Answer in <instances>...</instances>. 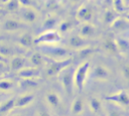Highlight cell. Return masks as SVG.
Segmentation results:
<instances>
[{"instance_id": "6da1fadb", "label": "cell", "mask_w": 129, "mask_h": 116, "mask_svg": "<svg viewBox=\"0 0 129 116\" xmlns=\"http://www.w3.org/2000/svg\"><path fill=\"white\" fill-rule=\"evenodd\" d=\"M60 40H61V36L57 30L47 29L34 38V43L36 44H56Z\"/></svg>"}, {"instance_id": "7a4b0ae2", "label": "cell", "mask_w": 129, "mask_h": 116, "mask_svg": "<svg viewBox=\"0 0 129 116\" xmlns=\"http://www.w3.org/2000/svg\"><path fill=\"white\" fill-rule=\"evenodd\" d=\"M60 82L62 85L63 90L68 94V96H72L73 90H74V85H75V71L68 67L61 72L60 76Z\"/></svg>"}, {"instance_id": "3957f363", "label": "cell", "mask_w": 129, "mask_h": 116, "mask_svg": "<svg viewBox=\"0 0 129 116\" xmlns=\"http://www.w3.org/2000/svg\"><path fill=\"white\" fill-rule=\"evenodd\" d=\"M89 68H90L89 62H84L75 71V86L77 87L79 91H82L84 89L87 75L89 72Z\"/></svg>"}, {"instance_id": "277c9868", "label": "cell", "mask_w": 129, "mask_h": 116, "mask_svg": "<svg viewBox=\"0 0 129 116\" xmlns=\"http://www.w3.org/2000/svg\"><path fill=\"white\" fill-rule=\"evenodd\" d=\"M73 63V60L71 57H66L62 60H58V61H53L47 69V75L50 77H53L55 75H58L59 73H61L64 69H67L68 67H70Z\"/></svg>"}, {"instance_id": "5b68a950", "label": "cell", "mask_w": 129, "mask_h": 116, "mask_svg": "<svg viewBox=\"0 0 129 116\" xmlns=\"http://www.w3.org/2000/svg\"><path fill=\"white\" fill-rule=\"evenodd\" d=\"M106 99L122 106H129V95L125 91H118L115 94L106 96Z\"/></svg>"}, {"instance_id": "8992f818", "label": "cell", "mask_w": 129, "mask_h": 116, "mask_svg": "<svg viewBox=\"0 0 129 116\" xmlns=\"http://www.w3.org/2000/svg\"><path fill=\"white\" fill-rule=\"evenodd\" d=\"M20 16L23 21L27 23H33L37 19V13L33 7H20Z\"/></svg>"}, {"instance_id": "52a82bcc", "label": "cell", "mask_w": 129, "mask_h": 116, "mask_svg": "<svg viewBox=\"0 0 129 116\" xmlns=\"http://www.w3.org/2000/svg\"><path fill=\"white\" fill-rule=\"evenodd\" d=\"M93 17L92 9L87 5H82L77 12V19L83 22H90Z\"/></svg>"}, {"instance_id": "ba28073f", "label": "cell", "mask_w": 129, "mask_h": 116, "mask_svg": "<svg viewBox=\"0 0 129 116\" xmlns=\"http://www.w3.org/2000/svg\"><path fill=\"white\" fill-rule=\"evenodd\" d=\"M44 52L52 57H56V59H61V57H64L67 56L68 54V50L63 47H60V46H48V47H45L44 49Z\"/></svg>"}, {"instance_id": "9c48e42d", "label": "cell", "mask_w": 129, "mask_h": 116, "mask_svg": "<svg viewBox=\"0 0 129 116\" xmlns=\"http://www.w3.org/2000/svg\"><path fill=\"white\" fill-rule=\"evenodd\" d=\"M22 27H24V24L21 23L20 21L18 20H15V19H6L3 24H2V28L3 30L5 31H9V32H12V31H17L19 29H21Z\"/></svg>"}, {"instance_id": "30bf717a", "label": "cell", "mask_w": 129, "mask_h": 116, "mask_svg": "<svg viewBox=\"0 0 129 116\" xmlns=\"http://www.w3.org/2000/svg\"><path fill=\"white\" fill-rule=\"evenodd\" d=\"M93 78L100 81H106L109 78V72L104 66L98 65L93 70Z\"/></svg>"}, {"instance_id": "8fae6325", "label": "cell", "mask_w": 129, "mask_h": 116, "mask_svg": "<svg viewBox=\"0 0 129 116\" xmlns=\"http://www.w3.org/2000/svg\"><path fill=\"white\" fill-rule=\"evenodd\" d=\"M40 70L37 67H27L18 72V76L22 78H36L39 76Z\"/></svg>"}, {"instance_id": "7c38bea8", "label": "cell", "mask_w": 129, "mask_h": 116, "mask_svg": "<svg viewBox=\"0 0 129 116\" xmlns=\"http://www.w3.org/2000/svg\"><path fill=\"white\" fill-rule=\"evenodd\" d=\"M26 64V59L23 57V56H14L12 60H11V63H10V69L12 71H15V72H19L21 71L22 69H24V66Z\"/></svg>"}, {"instance_id": "4fadbf2b", "label": "cell", "mask_w": 129, "mask_h": 116, "mask_svg": "<svg viewBox=\"0 0 129 116\" xmlns=\"http://www.w3.org/2000/svg\"><path fill=\"white\" fill-rule=\"evenodd\" d=\"M69 44L73 47V48H84L86 47V43L84 40V37L82 35H73L70 37L69 39Z\"/></svg>"}, {"instance_id": "5bb4252c", "label": "cell", "mask_w": 129, "mask_h": 116, "mask_svg": "<svg viewBox=\"0 0 129 116\" xmlns=\"http://www.w3.org/2000/svg\"><path fill=\"white\" fill-rule=\"evenodd\" d=\"M13 108H16V99L15 98H11L6 100L4 103H2L1 107H0V113L2 116H5L8 112H10Z\"/></svg>"}, {"instance_id": "9a60e30c", "label": "cell", "mask_w": 129, "mask_h": 116, "mask_svg": "<svg viewBox=\"0 0 129 116\" xmlns=\"http://www.w3.org/2000/svg\"><path fill=\"white\" fill-rule=\"evenodd\" d=\"M95 32L96 29L93 24H91L90 22H84L80 30V35H82L83 37H91L95 34Z\"/></svg>"}, {"instance_id": "2e32d148", "label": "cell", "mask_w": 129, "mask_h": 116, "mask_svg": "<svg viewBox=\"0 0 129 116\" xmlns=\"http://www.w3.org/2000/svg\"><path fill=\"white\" fill-rule=\"evenodd\" d=\"M111 26L114 28V29H116V30H119V31H121V30H125L126 28H128L129 27V21L125 18V17H118L112 24H111Z\"/></svg>"}, {"instance_id": "e0dca14e", "label": "cell", "mask_w": 129, "mask_h": 116, "mask_svg": "<svg viewBox=\"0 0 129 116\" xmlns=\"http://www.w3.org/2000/svg\"><path fill=\"white\" fill-rule=\"evenodd\" d=\"M33 99H34V95H32V94H26V95L16 98V108H21V107L27 106L29 103L32 102Z\"/></svg>"}, {"instance_id": "ac0fdd59", "label": "cell", "mask_w": 129, "mask_h": 116, "mask_svg": "<svg viewBox=\"0 0 129 116\" xmlns=\"http://www.w3.org/2000/svg\"><path fill=\"white\" fill-rule=\"evenodd\" d=\"M104 47L105 49L112 53V54H118L120 52L119 50V47H118V44H117V41L116 40H113V39H107L105 42H104Z\"/></svg>"}, {"instance_id": "d6986e66", "label": "cell", "mask_w": 129, "mask_h": 116, "mask_svg": "<svg viewBox=\"0 0 129 116\" xmlns=\"http://www.w3.org/2000/svg\"><path fill=\"white\" fill-rule=\"evenodd\" d=\"M83 109H84V101H83V99L82 98H76L74 103L72 104V109H71L72 113L74 115H78L83 111Z\"/></svg>"}, {"instance_id": "ffe728a7", "label": "cell", "mask_w": 129, "mask_h": 116, "mask_svg": "<svg viewBox=\"0 0 129 116\" xmlns=\"http://www.w3.org/2000/svg\"><path fill=\"white\" fill-rule=\"evenodd\" d=\"M19 43L24 47H31L34 43V38L29 33H24L19 37Z\"/></svg>"}, {"instance_id": "44dd1931", "label": "cell", "mask_w": 129, "mask_h": 116, "mask_svg": "<svg viewBox=\"0 0 129 116\" xmlns=\"http://www.w3.org/2000/svg\"><path fill=\"white\" fill-rule=\"evenodd\" d=\"M19 85L22 88H34L37 86V82L35 81V78H22Z\"/></svg>"}, {"instance_id": "7402d4cb", "label": "cell", "mask_w": 129, "mask_h": 116, "mask_svg": "<svg viewBox=\"0 0 129 116\" xmlns=\"http://www.w3.org/2000/svg\"><path fill=\"white\" fill-rule=\"evenodd\" d=\"M46 100H47V102H48L51 106H53V107H58V106H59L60 99H59L58 95L55 94V93H53V92H50V93H48V94L46 95Z\"/></svg>"}, {"instance_id": "603a6c76", "label": "cell", "mask_w": 129, "mask_h": 116, "mask_svg": "<svg viewBox=\"0 0 129 116\" xmlns=\"http://www.w3.org/2000/svg\"><path fill=\"white\" fill-rule=\"evenodd\" d=\"M116 12L117 11H113V10H107L106 12H105V14H104V21L107 23V24H112L119 16H117L116 15Z\"/></svg>"}, {"instance_id": "cb8c5ba5", "label": "cell", "mask_w": 129, "mask_h": 116, "mask_svg": "<svg viewBox=\"0 0 129 116\" xmlns=\"http://www.w3.org/2000/svg\"><path fill=\"white\" fill-rule=\"evenodd\" d=\"M30 62L33 65V67H37L38 68V67H41L42 66V64H43V57H42V55L39 52H35V53H33L31 55Z\"/></svg>"}, {"instance_id": "d4e9b609", "label": "cell", "mask_w": 129, "mask_h": 116, "mask_svg": "<svg viewBox=\"0 0 129 116\" xmlns=\"http://www.w3.org/2000/svg\"><path fill=\"white\" fill-rule=\"evenodd\" d=\"M20 3H19V0H10L8 3L5 4V8L7 11L9 12H14L16 10H19L20 9Z\"/></svg>"}, {"instance_id": "484cf974", "label": "cell", "mask_w": 129, "mask_h": 116, "mask_svg": "<svg viewBox=\"0 0 129 116\" xmlns=\"http://www.w3.org/2000/svg\"><path fill=\"white\" fill-rule=\"evenodd\" d=\"M90 107H91V110L93 112L98 113L102 109V104H101V102H100L99 99H97V98H91V100H90Z\"/></svg>"}, {"instance_id": "4316f807", "label": "cell", "mask_w": 129, "mask_h": 116, "mask_svg": "<svg viewBox=\"0 0 129 116\" xmlns=\"http://www.w3.org/2000/svg\"><path fill=\"white\" fill-rule=\"evenodd\" d=\"M116 41H117L120 52H125L129 50V40H126L124 38H118Z\"/></svg>"}, {"instance_id": "83f0119b", "label": "cell", "mask_w": 129, "mask_h": 116, "mask_svg": "<svg viewBox=\"0 0 129 116\" xmlns=\"http://www.w3.org/2000/svg\"><path fill=\"white\" fill-rule=\"evenodd\" d=\"M113 6L114 10L117 11L118 13H124L126 7L124 6V3L122 0H113Z\"/></svg>"}, {"instance_id": "f1b7e54d", "label": "cell", "mask_w": 129, "mask_h": 116, "mask_svg": "<svg viewBox=\"0 0 129 116\" xmlns=\"http://www.w3.org/2000/svg\"><path fill=\"white\" fill-rule=\"evenodd\" d=\"M14 83L11 81V80H8V79H2L1 82H0V89L2 91H8L10 90L12 87H13Z\"/></svg>"}, {"instance_id": "f546056e", "label": "cell", "mask_w": 129, "mask_h": 116, "mask_svg": "<svg viewBox=\"0 0 129 116\" xmlns=\"http://www.w3.org/2000/svg\"><path fill=\"white\" fill-rule=\"evenodd\" d=\"M55 24H56V19L50 17V18H47L44 21L43 27L45 28V30H47V29H53V27L55 26Z\"/></svg>"}, {"instance_id": "4dcf8cb0", "label": "cell", "mask_w": 129, "mask_h": 116, "mask_svg": "<svg viewBox=\"0 0 129 116\" xmlns=\"http://www.w3.org/2000/svg\"><path fill=\"white\" fill-rule=\"evenodd\" d=\"M72 26H73L72 22L69 21V20H66V21H62V22L58 25V30L61 31V32H66V31L70 30V29L72 28Z\"/></svg>"}, {"instance_id": "1f68e13d", "label": "cell", "mask_w": 129, "mask_h": 116, "mask_svg": "<svg viewBox=\"0 0 129 116\" xmlns=\"http://www.w3.org/2000/svg\"><path fill=\"white\" fill-rule=\"evenodd\" d=\"M122 74L124 79L127 81V83L129 84V65H125L122 68Z\"/></svg>"}, {"instance_id": "d6a6232c", "label": "cell", "mask_w": 129, "mask_h": 116, "mask_svg": "<svg viewBox=\"0 0 129 116\" xmlns=\"http://www.w3.org/2000/svg\"><path fill=\"white\" fill-rule=\"evenodd\" d=\"M93 51H94V49L91 47H84L80 50V56H87V55L91 54Z\"/></svg>"}, {"instance_id": "836d02e7", "label": "cell", "mask_w": 129, "mask_h": 116, "mask_svg": "<svg viewBox=\"0 0 129 116\" xmlns=\"http://www.w3.org/2000/svg\"><path fill=\"white\" fill-rule=\"evenodd\" d=\"M20 6L22 7H32V1L31 0H19Z\"/></svg>"}, {"instance_id": "e575fe53", "label": "cell", "mask_w": 129, "mask_h": 116, "mask_svg": "<svg viewBox=\"0 0 129 116\" xmlns=\"http://www.w3.org/2000/svg\"><path fill=\"white\" fill-rule=\"evenodd\" d=\"M10 50H9V48H7V47H5V46H1V54L4 56V55H9V52Z\"/></svg>"}, {"instance_id": "d590c367", "label": "cell", "mask_w": 129, "mask_h": 116, "mask_svg": "<svg viewBox=\"0 0 129 116\" xmlns=\"http://www.w3.org/2000/svg\"><path fill=\"white\" fill-rule=\"evenodd\" d=\"M108 116H121V115H120L119 112H117V111H115V110H112V111L109 112V115H108Z\"/></svg>"}, {"instance_id": "8d00e7d4", "label": "cell", "mask_w": 129, "mask_h": 116, "mask_svg": "<svg viewBox=\"0 0 129 116\" xmlns=\"http://www.w3.org/2000/svg\"><path fill=\"white\" fill-rule=\"evenodd\" d=\"M39 116H51V115H50L49 112H47L46 110H42V111L39 112Z\"/></svg>"}, {"instance_id": "74e56055", "label": "cell", "mask_w": 129, "mask_h": 116, "mask_svg": "<svg viewBox=\"0 0 129 116\" xmlns=\"http://www.w3.org/2000/svg\"><path fill=\"white\" fill-rule=\"evenodd\" d=\"M123 17H125L128 21H129V11H127V12H124L123 13Z\"/></svg>"}, {"instance_id": "f35d334b", "label": "cell", "mask_w": 129, "mask_h": 116, "mask_svg": "<svg viewBox=\"0 0 129 116\" xmlns=\"http://www.w3.org/2000/svg\"><path fill=\"white\" fill-rule=\"evenodd\" d=\"M123 3H124V6L126 8H129V0H122Z\"/></svg>"}, {"instance_id": "ab89813d", "label": "cell", "mask_w": 129, "mask_h": 116, "mask_svg": "<svg viewBox=\"0 0 129 116\" xmlns=\"http://www.w3.org/2000/svg\"><path fill=\"white\" fill-rule=\"evenodd\" d=\"M0 1H1V3H2V4H4V5H5V4H6V3H8L10 0H0Z\"/></svg>"}, {"instance_id": "60d3db41", "label": "cell", "mask_w": 129, "mask_h": 116, "mask_svg": "<svg viewBox=\"0 0 129 116\" xmlns=\"http://www.w3.org/2000/svg\"><path fill=\"white\" fill-rule=\"evenodd\" d=\"M72 3H79V2H81V0H70Z\"/></svg>"}, {"instance_id": "b9f144b4", "label": "cell", "mask_w": 129, "mask_h": 116, "mask_svg": "<svg viewBox=\"0 0 129 116\" xmlns=\"http://www.w3.org/2000/svg\"><path fill=\"white\" fill-rule=\"evenodd\" d=\"M13 116H22V115H20V114H16V115H13Z\"/></svg>"}]
</instances>
